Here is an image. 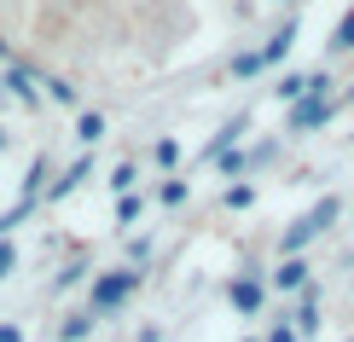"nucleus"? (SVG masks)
<instances>
[{"label":"nucleus","mask_w":354,"mask_h":342,"mask_svg":"<svg viewBox=\"0 0 354 342\" xmlns=\"http://www.w3.org/2000/svg\"><path fill=\"white\" fill-rule=\"evenodd\" d=\"M331 220H337V198H326V203H319V209H314V215H308V220H297V227H290V232H285V249H302V244H308V238H314V232H326V227H331Z\"/></svg>","instance_id":"nucleus-1"},{"label":"nucleus","mask_w":354,"mask_h":342,"mask_svg":"<svg viewBox=\"0 0 354 342\" xmlns=\"http://www.w3.org/2000/svg\"><path fill=\"white\" fill-rule=\"evenodd\" d=\"M326 76H319V87H314V99H297V111H290V122H297V128H314V122H326V116H331V99H326Z\"/></svg>","instance_id":"nucleus-2"},{"label":"nucleus","mask_w":354,"mask_h":342,"mask_svg":"<svg viewBox=\"0 0 354 342\" xmlns=\"http://www.w3.org/2000/svg\"><path fill=\"white\" fill-rule=\"evenodd\" d=\"M134 285H140V273H111V278H99V285H93V307H116Z\"/></svg>","instance_id":"nucleus-3"},{"label":"nucleus","mask_w":354,"mask_h":342,"mask_svg":"<svg viewBox=\"0 0 354 342\" xmlns=\"http://www.w3.org/2000/svg\"><path fill=\"white\" fill-rule=\"evenodd\" d=\"M232 302H239L244 314H256V307H261V285H256V278H239V285H232Z\"/></svg>","instance_id":"nucleus-4"},{"label":"nucleus","mask_w":354,"mask_h":342,"mask_svg":"<svg viewBox=\"0 0 354 342\" xmlns=\"http://www.w3.org/2000/svg\"><path fill=\"white\" fill-rule=\"evenodd\" d=\"M302 278H308L302 261H285V267H279V290H302Z\"/></svg>","instance_id":"nucleus-5"},{"label":"nucleus","mask_w":354,"mask_h":342,"mask_svg":"<svg viewBox=\"0 0 354 342\" xmlns=\"http://www.w3.org/2000/svg\"><path fill=\"white\" fill-rule=\"evenodd\" d=\"M99 133H105V116H93V111H87L82 122H76V140H87V145H93Z\"/></svg>","instance_id":"nucleus-6"},{"label":"nucleus","mask_w":354,"mask_h":342,"mask_svg":"<svg viewBox=\"0 0 354 342\" xmlns=\"http://www.w3.org/2000/svg\"><path fill=\"white\" fill-rule=\"evenodd\" d=\"M290 35H297V29H285V35H279V41H268V53H261V64H279V58L290 53Z\"/></svg>","instance_id":"nucleus-7"},{"label":"nucleus","mask_w":354,"mask_h":342,"mask_svg":"<svg viewBox=\"0 0 354 342\" xmlns=\"http://www.w3.org/2000/svg\"><path fill=\"white\" fill-rule=\"evenodd\" d=\"M82 180H87V162H76V169H70V174H64V180H58V186H53V198H64V191H76Z\"/></svg>","instance_id":"nucleus-8"},{"label":"nucleus","mask_w":354,"mask_h":342,"mask_svg":"<svg viewBox=\"0 0 354 342\" xmlns=\"http://www.w3.org/2000/svg\"><path fill=\"white\" fill-rule=\"evenodd\" d=\"M308 87H314V82H302V76H285V82H279V99H302Z\"/></svg>","instance_id":"nucleus-9"},{"label":"nucleus","mask_w":354,"mask_h":342,"mask_svg":"<svg viewBox=\"0 0 354 342\" xmlns=\"http://www.w3.org/2000/svg\"><path fill=\"white\" fill-rule=\"evenodd\" d=\"M232 70H239V76H256V70H261V53H239V58H232Z\"/></svg>","instance_id":"nucleus-10"},{"label":"nucleus","mask_w":354,"mask_h":342,"mask_svg":"<svg viewBox=\"0 0 354 342\" xmlns=\"http://www.w3.org/2000/svg\"><path fill=\"white\" fill-rule=\"evenodd\" d=\"M337 47H343V53L354 47V12H348V18H343V23H337Z\"/></svg>","instance_id":"nucleus-11"},{"label":"nucleus","mask_w":354,"mask_h":342,"mask_svg":"<svg viewBox=\"0 0 354 342\" xmlns=\"http://www.w3.org/2000/svg\"><path fill=\"white\" fill-rule=\"evenodd\" d=\"M250 198H256V191H250V186H227V203H232V209H244Z\"/></svg>","instance_id":"nucleus-12"},{"label":"nucleus","mask_w":354,"mask_h":342,"mask_svg":"<svg viewBox=\"0 0 354 342\" xmlns=\"http://www.w3.org/2000/svg\"><path fill=\"white\" fill-rule=\"evenodd\" d=\"M12 267H18V256H12V244H0V278H6Z\"/></svg>","instance_id":"nucleus-13"},{"label":"nucleus","mask_w":354,"mask_h":342,"mask_svg":"<svg viewBox=\"0 0 354 342\" xmlns=\"http://www.w3.org/2000/svg\"><path fill=\"white\" fill-rule=\"evenodd\" d=\"M0 342H24V331L18 325H0Z\"/></svg>","instance_id":"nucleus-14"}]
</instances>
